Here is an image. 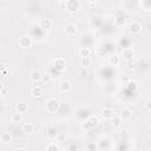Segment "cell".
<instances>
[{
	"mask_svg": "<svg viewBox=\"0 0 151 151\" xmlns=\"http://www.w3.org/2000/svg\"><path fill=\"white\" fill-rule=\"evenodd\" d=\"M45 107H46V110H47L48 112L55 113V112L59 110V107H60V101H59L58 99H55V98H50V99L46 101Z\"/></svg>",
	"mask_w": 151,
	"mask_h": 151,
	"instance_id": "cell-1",
	"label": "cell"
},
{
	"mask_svg": "<svg viewBox=\"0 0 151 151\" xmlns=\"http://www.w3.org/2000/svg\"><path fill=\"white\" fill-rule=\"evenodd\" d=\"M80 5H81V4H80L78 0H67V1H65V8H66V11L70 12V13H76V12H78L79 8H80Z\"/></svg>",
	"mask_w": 151,
	"mask_h": 151,
	"instance_id": "cell-2",
	"label": "cell"
},
{
	"mask_svg": "<svg viewBox=\"0 0 151 151\" xmlns=\"http://www.w3.org/2000/svg\"><path fill=\"white\" fill-rule=\"evenodd\" d=\"M51 66L57 71H64L66 67V61L64 58H57L51 63Z\"/></svg>",
	"mask_w": 151,
	"mask_h": 151,
	"instance_id": "cell-3",
	"label": "cell"
},
{
	"mask_svg": "<svg viewBox=\"0 0 151 151\" xmlns=\"http://www.w3.org/2000/svg\"><path fill=\"white\" fill-rule=\"evenodd\" d=\"M19 45H20V47L21 48H29V47H32V45H33V40H32V38L29 37V35H22L20 39H19Z\"/></svg>",
	"mask_w": 151,
	"mask_h": 151,
	"instance_id": "cell-4",
	"label": "cell"
},
{
	"mask_svg": "<svg viewBox=\"0 0 151 151\" xmlns=\"http://www.w3.org/2000/svg\"><path fill=\"white\" fill-rule=\"evenodd\" d=\"M142 28H143V26H142V24H140L139 21L133 20V21H131V22L129 24V31H130L132 34H139V33L142 32Z\"/></svg>",
	"mask_w": 151,
	"mask_h": 151,
	"instance_id": "cell-5",
	"label": "cell"
},
{
	"mask_svg": "<svg viewBox=\"0 0 151 151\" xmlns=\"http://www.w3.org/2000/svg\"><path fill=\"white\" fill-rule=\"evenodd\" d=\"M31 96L33 97V98H35V99H39V98H41L42 96H44V90H42V87H40V86H34V87H32L31 88Z\"/></svg>",
	"mask_w": 151,
	"mask_h": 151,
	"instance_id": "cell-6",
	"label": "cell"
},
{
	"mask_svg": "<svg viewBox=\"0 0 151 151\" xmlns=\"http://www.w3.org/2000/svg\"><path fill=\"white\" fill-rule=\"evenodd\" d=\"M98 118L96 117V116H91L87 120H86V123L84 124V127H86V129H92V127H94V126H97L98 125Z\"/></svg>",
	"mask_w": 151,
	"mask_h": 151,
	"instance_id": "cell-7",
	"label": "cell"
},
{
	"mask_svg": "<svg viewBox=\"0 0 151 151\" xmlns=\"http://www.w3.org/2000/svg\"><path fill=\"white\" fill-rule=\"evenodd\" d=\"M39 27L42 31H48L52 28V21L50 19H41L39 22Z\"/></svg>",
	"mask_w": 151,
	"mask_h": 151,
	"instance_id": "cell-8",
	"label": "cell"
},
{
	"mask_svg": "<svg viewBox=\"0 0 151 151\" xmlns=\"http://www.w3.org/2000/svg\"><path fill=\"white\" fill-rule=\"evenodd\" d=\"M101 116L104 119H107V120H111L114 116H113V110L111 107H104L101 110Z\"/></svg>",
	"mask_w": 151,
	"mask_h": 151,
	"instance_id": "cell-9",
	"label": "cell"
},
{
	"mask_svg": "<svg viewBox=\"0 0 151 151\" xmlns=\"http://www.w3.org/2000/svg\"><path fill=\"white\" fill-rule=\"evenodd\" d=\"M122 57L125 60H131L133 57V50L130 47H125L124 50H122Z\"/></svg>",
	"mask_w": 151,
	"mask_h": 151,
	"instance_id": "cell-10",
	"label": "cell"
},
{
	"mask_svg": "<svg viewBox=\"0 0 151 151\" xmlns=\"http://www.w3.org/2000/svg\"><path fill=\"white\" fill-rule=\"evenodd\" d=\"M41 72H40V70H38V68H35V70H33L32 72H31V74H29V79L33 81V83H37V81H39L40 79H41Z\"/></svg>",
	"mask_w": 151,
	"mask_h": 151,
	"instance_id": "cell-11",
	"label": "cell"
},
{
	"mask_svg": "<svg viewBox=\"0 0 151 151\" xmlns=\"http://www.w3.org/2000/svg\"><path fill=\"white\" fill-rule=\"evenodd\" d=\"M71 87H72V84H71V81H68V80H63V81L59 84V90H60L61 92H68V91L71 90Z\"/></svg>",
	"mask_w": 151,
	"mask_h": 151,
	"instance_id": "cell-12",
	"label": "cell"
},
{
	"mask_svg": "<svg viewBox=\"0 0 151 151\" xmlns=\"http://www.w3.org/2000/svg\"><path fill=\"white\" fill-rule=\"evenodd\" d=\"M65 33H66L67 35H70V37L74 35V34L77 33V27H76V25H73V24H67V25L65 26Z\"/></svg>",
	"mask_w": 151,
	"mask_h": 151,
	"instance_id": "cell-13",
	"label": "cell"
},
{
	"mask_svg": "<svg viewBox=\"0 0 151 151\" xmlns=\"http://www.w3.org/2000/svg\"><path fill=\"white\" fill-rule=\"evenodd\" d=\"M77 53H78V55L81 57V58H88L90 54H91V50H90L88 47H80Z\"/></svg>",
	"mask_w": 151,
	"mask_h": 151,
	"instance_id": "cell-14",
	"label": "cell"
},
{
	"mask_svg": "<svg viewBox=\"0 0 151 151\" xmlns=\"http://www.w3.org/2000/svg\"><path fill=\"white\" fill-rule=\"evenodd\" d=\"M15 110H17V112H19V113L22 114V113H25L28 110V105L26 103H24V101H20V103H18L15 105Z\"/></svg>",
	"mask_w": 151,
	"mask_h": 151,
	"instance_id": "cell-15",
	"label": "cell"
},
{
	"mask_svg": "<svg viewBox=\"0 0 151 151\" xmlns=\"http://www.w3.org/2000/svg\"><path fill=\"white\" fill-rule=\"evenodd\" d=\"M119 117H120L123 120H129V119L132 117V112H131L130 109H123Z\"/></svg>",
	"mask_w": 151,
	"mask_h": 151,
	"instance_id": "cell-16",
	"label": "cell"
},
{
	"mask_svg": "<svg viewBox=\"0 0 151 151\" xmlns=\"http://www.w3.org/2000/svg\"><path fill=\"white\" fill-rule=\"evenodd\" d=\"M34 129H35V126H34V124L33 123H25L24 125H22V131L25 132V133H32V132H34Z\"/></svg>",
	"mask_w": 151,
	"mask_h": 151,
	"instance_id": "cell-17",
	"label": "cell"
},
{
	"mask_svg": "<svg viewBox=\"0 0 151 151\" xmlns=\"http://www.w3.org/2000/svg\"><path fill=\"white\" fill-rule=\"evenodd\" d=\"M114 24H116V26H118V27H123V26L126 24V18H125L124 15H117V17L114 18Z\"/></svg>",
	"mask_w": 151,
	"mask_h": 151,
	"instance_id": "cell-18",
	"label": "cell"
},
{
	"mask_svg": "<svg viewBox=\"0 0 151 151\" xmlns=\"http://www.w3.org/2000/svg\"><path fill=\"white\" fill-rule=\"evenodd\" d=\"M119 63H120V59H119L118 55L112 54V55L109 57V64H110V65H112V66H117V65H119Z\"/></svg>",
	"mask_w": 151,
	"mask_h": 151,
	"instance_id": "cell-19",
	"label": "cell"
},
{
	"mask_svg": "<svg viewBox=\"0 0 151 151\" xmlns=\"http://www.w3.org/2000/svg\"><path fill=\"white\" fill-rule=\"evenodd\" d=\"M11 118H12V122H13V123H21V122H22V114L19 113V112L13 113Z\"/></svg>",
	"mask_w": 151,
	"mask_h": 151,
	"instance_id": "cell-20",
	"label": "cell"
},
{
	"mask_svg": "<svg viewBox=\"0 0 151 151\" xmlns=\"http://www.w3.org/2000/svg\"><path fill=\"white\" fill-rule=\"evenodd\" d=\"M87 151H98V144L96 142H88L86 144Z\"/></svg>",
	"mask_w": 151,
	"mask_h": 151,
	"instance_id": "cell-21",
	"label": "cell"
},
{
	"mask_svg": "<svg viewBox=\"0 0 151 151\" xmlns=\"http://www.w3.org/2000/svg\"><path fill=\"white\" fill-rule=\"evenodd\" d=\"M111 120H112V125L116 126V127H119V126H122V124H123V119H122L119 116L113 117Z\"/></svg>",
	"mask_w": 151,
	"mask_h": 151,
	"instance_id": "cell-22",
	"label": "cell"
},
{
	"mask_svg": "<svg viewBox=\"0 0 151 151\" xmlns=\"http://www.w3.org/2000/svg\"><path fill=\"white\" fill-rule=\"evenodd\" d=\"M0 139H1V142H4V143H8V142H11L12 137H11V134H9L8 132H2V133L0 134Z\"/></svg>",
	"mask_w": 151,
	"mask_h": 151,
	"instance_id": "cell-23",
	"label": "cell"
},
{
	"mask_svg": "<svg viewBox=\"0 0 151 151\" xmlns=\"http://www.w3.org/2000/svg\"><path fill=\"white\" fill-rule=\"evenodd\" d=\"M80 64H81V66H84V67H88V66L92 64V60H91L90 57H88V58H81V59H80Z\"/></svg>",
	"mask_w": 151,
	"mask_h": 151,
	"instance_id": "cell-24",
	"label": "cell"
},
{
	"mask_svg": "<svg viewBox=\"0 0 151 151\" xmlns=\"http://www.w3.org/2000/svg\"><path fill=\"white\" fill-rule=\"evenodd\" d=\"M47 151H59V147H58L57 144L51 143V144H48V146H47Z\"/></svg>",
	"mask_w": 151,
	"mask_h": 151,
	"instance_id": "cell-25",
	"label": "cell"
},
{
	"mask_svg": "<svg viewBox=\"0 0 151 151\" xmlns=\"http://www.w3.org/2000/svg\"><path fill=\"white\" fill-rule=\"evenodd\" d=\"M140 5L145 6V7H146L145 9H146V11H149V9H150V7H151V1H142V2H140Z\"/></svg>",
	"mask_w": 151,
	"mask_h": 151,
	"instance_id": "cell-26",
	"label": "cell"
},
{
	"mask_svg": "<svg viewBox=\"0 0 151 151\" xmlns=\"http://www.w3.org/2000/svg\"><path fill=\"white\" fill-rule=\"evenodd\" d=\"M68 151H77V144H74V143H71L70 145H68Z\"/></svg>",
	"mask_w": 151,
	"mask_h": 151,
	"instance_id": "cell-27",
	"label": "cell"
},
{
	"mask_svg": "<svg viewBox=\"0 0 151 151\" xmlns=\"http://www.w3.org/2000/svg\"><path fill=\"white\" fill-rule=\"evenodd\" d=\"M150 104H151V100H150V99H147V100H146V103H145V107H146V111H147V112H150V111H151Z\"/></svg>",
	"mask_w": 151,
	"mask_h": 151,
	"instance_id": "cell-28",
	"label": "cell"
},
{
	"mask_svg": "<svg viewBox=\"0 0 151 151\" xmlns=\"http://www.w3.org/2000/svg\"><path fill=\"white\" fill-rule=\"evenodd\" d=\"M57 130L55 129H50V133H48V136L50 137H54V136H57V132H55Z\"/></svg>",
	"mask_w": 151,
	"mask_h": 151,
	"instance_id": "cell-29",
	"label": "cell"
},
{
	"mask_svg": "<svg viewBox=\"0 0 151 151\" xmlns=\"http://www.w3.org/2000/svg\"><path fill=\"white\" fill-rule=\"evenodd\" d=\"M15 151H27V150H26L25 147H19V149H17Z\"/></svg>",
	"mask_w": 151,
	"mask_h": 151,
	"instance_id": "cell-30",
	"label": "cell"
},
{
	"mask_svg": "<svg viewBox=\"0 0 151 151\" xmlns=\"http://www.w3.org/2000/svg\"><path fill=\"white\" fill-rule=\"evenodd\" d=\"M2 90H4V84H2V83H0V92H1Z\"/></svg>",
	"mask_w": 151,
	"mask_h": 151,
	"instance_id": "cell-31",
	"label": "cell"
},
{
	"mask_svg": "<svg viewBox=\"0 0 151 151\" xmlns=\"http://www.w3.org/2000/svg\"><path fill=\"white\" fill-rule=\"evenodd\" d=\"M133 151H142V150H140V149H138V147H136V149H134Z\"/></svg>",
	"mask_w": 151,
	"mask_h": 151,
	"instance_id": "cell-32",
	"label": "cell"
},
{
	"mask_svg": "<svg viewBox=\"0 0 151 151\" xmlns=\"http://www.w3.org/2000/svg\"><path fill=\"white\" fill-rule=\"evenodd\" d=\"M0 122H1V117H0Z\"/></svg>",
	"mask_w": 151,
	"mask_h": 151,
	"instance_id": "cell-33",
	"label": "cell"
}]
</instances>
